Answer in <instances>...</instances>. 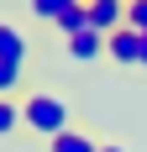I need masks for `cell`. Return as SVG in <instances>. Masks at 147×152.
I'll return each instance as SVG.
<instances>
[{
    "instance_id": "52a82bcc",
    "label": "cell",
    "mask_w": 147,
    "mask_h": 152,
    "mask_svg": "<svg viewBox=\"0 0 147 152\" xmlns=\"http://www.w3.org/2000/svg\"><path fill=\"white\" fill-rule=\"evenodd\" d=\"M21 126V100H0V137H11Z\"/></svg>"
},
{
    "instance_id": "9c48e42d",
    "label": "cell",
    "mask_w": 147,
    "mask_h": 152,
    "mask_svg": "<svg viewBox=\"0 0 147 152\" xmlns=\"http://www.w3.org/2000/svg\"><path fill=\"white\" fill-rule=\"evenodd\" d=\"M16 89H21V68L0 63V100H16Z\"/></svg>"
},
{
    "instance_id": "30bf717a",
    "label": "cell",
    "mask_w": 147,
    "mask_h": 152,
    "mask_svg": "<svg viewBox=\"0 0 147 152\" xmlns=\"http://www.w3.org/2000/svg\"><path fill=\"white\" fill-rule=\"evenodd\" d=\"M126 26L147 37V0H126Z\"/></svg>"
},
{
    "instance_id": "5b68a950",
    "label": "cell",
    "mask_w": 147,
    "mask_h": 152,
    "mask_svg": "<svg viewBox=\"0 0 147 152\" xmlns=\"http://www.w3.org/2000/svg\"><path fill=\"white\" fill-rule=\"evenodd\" d=\"M100 53H105V37H100L95 26H84V31L68 37V58H74V63H95Z\"/></svg>"
},
{
    "instance_id": "277c9868",
    "label": "cell",
    "mask_w": 147,
    "mask_h": 152,
    "mask_svg": "<svg viewBox=\"0 0 147 152\" xmlns=\"http://www.w3.org/2000/svg\"><path fill=\"white\" fill-rule=\"evenodd\" d=\"M32 47L26 37H21V26H11V21H0V63H11V68H26Z\"/></svg>"
},
{
    "instance_id": "8fae6325",
    "label": "cell",
    "mask_w": 147,
    "mask_h": 152,
    "mask_svg": "<svg viewBox=\"0 0 147 152\" xmlns=\"http://www.w3.org/2000/svg\"><path fill=\"white\" fill-rule=\"evenodd\" d=\"M100 152H126V147H121V142H100Z\"/></svg>"
},
{
    "instance_id": "7a4b0ae2",
    "label": "cell",
    "mask_w": 147,
    "mask_h": 152,
    "mask_svg": "<svg viewBox=\"0 0 147 152\" xmlns=\"http://www.w3.org/2000/svg\"><path fill=\"white\" fill-rule=\"evenodd\" d=\"M84 5H89V26L100 31V37H116L126 26V5L121 0H84Z\"/></svg>"
},
{
    "instance_id": "8992f818",
    "label": "cell",
    "mask_w": 147,
    "mask_h": 152,
    "mask_svg": "<svg viewBox=\"0 0 147 152\" xmlns=\"http://www.w3.org/2000/svg\"><path fill=\"white\" fill-rule=\"evenodd\" d=\"M47 152H100V142L89 137V131H63V137L47 142Z\"/></svg>"
},
{
    "instance_id": "6da1fadb",
    "label": "cell",
    "mask_w": 147,
    "mask_h": 152,
    "mask_svg": "<svg viewBox=\"0 0 147 152\" xmlns=\"http://www.w3.org/2000/svg\"><path fill=\"white\" fill-rule=\"evenodd\" d=\"M21 126L53 142V137H63V131H74V105L63 94H53V89H32L26 100H21Z\"/></svg>"
},
{
    "instance_id": "3957f363",
    "label": "cell",
    "mask_w": 147,
    "mask_h": 152,
    "mask_svg": "<svg viewBox=\"0 0 147 152\" xmlns=\"http://www.w3.org/2000/svg\"><path fill=\"white\" fill-rule=\"evenodd\" d=\"M105 53L121 63V68H142V31H132V26H121L116 37H105Z\"/></svg>"
},
{
    "instance_id": "7c38bea8",
    "label": "cell",
    "mask_w": 147,
    "mask_h": 152,
    "mask_svg": "<svg viewBox=\"0 0 147 152\" xmlns=\"http://www.w3.org/2000/svg\"><path fill=\"white\" fill-rule=\"evenodd\" d=\"M142 68H147V37H142Z\"/></svg>"
},
{
    "instance_id": "ba28073f",
    "label": "cell",
    "mask_w": 147,
    "mask_h": 152,
    "mask_svg": "<svg viewBox=\"0 0 147 152\" xmlns=\"http://www.w3.org/2000/svg\"><path fill=\"white\" fill-rule=\"evenodd\" d=\"M63 11H68V0H32V16H42V21H53V26H58Z\"/></svg>"
}]
</instances>
